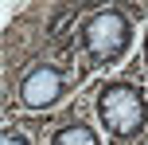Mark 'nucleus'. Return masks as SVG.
<instances>
[{"instance_id":"obj_1","label":"nucleus","mask_w":148,"mask_h":145,"mask_svg":"<svg viewBox=\"0 0 148 145\" xmlns=\"http://www.w3.org/2000/svg\"><path fill=\"white\" fill-rule=\"evenodd\" d=\"M90 114L109 145H144L148 141V83L140 67L97 78L90 86Z\"/></svg>"},{"instance_id":"obj_2","label":"nucleus","mask_w":148,"mask_h":145,"mask_svg":"<svg viewBox=\"0 0 148 145\" xmlns=\"http://www.w3.org/2000/svg\"><path fill=\"white\" fill-rule=\"evenodd\" d=\"M74 47H78V59L90 75L109 78V71H117L136 47V16L125 4L90 8L74 28Z\"/></svg>"},{"instance_id":"obj_3","label":"nucleus","mask_w":148,"mask_h":145,"mask_svg":"<svg viewBox=\"0 0 148 145\" xmlns=\"http://www.w3.org/2000/svg\"><path fill=\"white\" fill-rule=\"evenodd\" d=\"M86 78H90V71L74 67V59H47L43 55V59H31L27 67H20L8 102L20 114L51 118L59 106H66L74 94L86 86Z\"/></svg>"},{"instance_id":"obj_4","label":"nucleus","mask_w":148,"mask_h":145,"mask_svg":"<svg viewBox=\"0 0 148 145\" xmlns=\"http://www.w3.org/2000/svg\"><path fill=\"white\" fill-rule=\"evenodd\" d=\"M43 145H109V141H105V133L97 130V122H90L86 106L74 102V106H66L62 114L51 118Z\"/></svg>"},{"instance_id":"obj_5","label":"nucleus","mask_w":148,"mask_h":145,"mask_svg":"<svg viewBox=\"0 0 148 145\" xmlns=\"http://www.w3.org/2000/svg\"><path fill=\"white\" fill-rule=\"evenodd\" d=\"M0 145H35V137L20 122H8V126H0Z\"/></svg>"},{"instance_id":"obj_6","label":"nucleus","mask_w":148,"mask_h":145,"mask_svg":"<svg viewBox=\"0 0 148 145\" xmlns=\"http://www.w3.org/2000/svg\"><path fill=\"white\" fill-rule=\"evenodd\" d=\"M140 75H144V83H148V24H144V31H140Z\"/></svg>"}]
</instances>
